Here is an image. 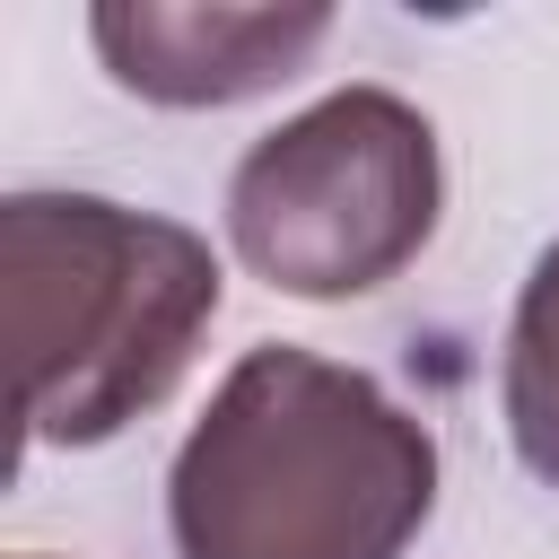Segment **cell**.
Segmentation results:
<instances>
[{"mask_svg":"<svg viewBox=\"0 0 559 559\" xmlns=\"http://www.w3.org/2000/svg\"><path fill=\"white\" fill-rule=\"evenodd\" d=\"M437 507V437L358 367L262 341L166 472L175 559H402Z\"/></svg>","mask_w":559,"mask_h":559,"instance_id":"6da1fadb","label":"cell"},{"mask_svg":"<svg viewBox=\"0 0 559 559\" xmlns=\"http://www.w3.org/2000/svg\"><path fill=\"white\" fill-rule=\"evenodd\" d=\"M507 437L524 454L533 480L559 489V236L542 245L524 297H515V323H507Z\"/></svg>","mask_w":559,"mask_h":559,"instance_id":"5b68a950","label":"cell"},{"mask_svg":"<svg viewBox=\"0 0 559 559\" xmlns=\"http://www.w3.org/2000/svg\"><path fill=\"white\" fill-rule=\"evenodd\" d=\"M17 559H44V550H17Z\"/></svg>","mask_w":559,"mask_h":559,"instance_id":"8992f818","label":"cell"},{"mask_svg":"<svg viewBox=\"0 0 559 559\" xmlns=\"http://www.w3.org/2000/svg\"><path fill=\"white\" fill-rule=\"evenodd\" d=\"M87 35L114 87L148 105H245L314 61L332 9H183V0H105Z\"/></svg>","mask_w":559,"mask_h":559,"instance_id":"277c9868","label":"cell"},{"mask_svg":"<svg viewBox=\"0 0 559 559\" xmlns=\"http://www.w3.org/2000/svg\"><path fill=\"white\" fill-rule=\"evenodd\" d=\"M445 210L437 131L393 87H332L227 175V236L253 280L341 306L419 262Z\"/></svg>","mask_w":559,"mask_h":559,"instance_id":"3957f363","label":"cell"},{"mask_svg":"<svg viewBox=\"0 0 559 559\" xmlns=\"http://www.w3.org/2000/svg\"><path fill=\"white\" fill-rule=\"evenodd\" d=\"M218 314V253L157 210L17 192L0 210V323L26 445H105L157 411Z\"/></svg>","mask_w":559,"mask_h":559,"instance_id":"7a4b0ae2","label":"cell"}]
</instances>
